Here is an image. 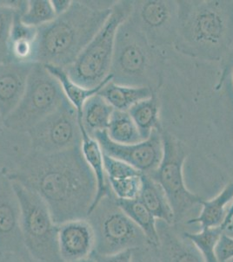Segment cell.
I'll list each match as a JSON object with an SVG mask.
<instances>
[{
    "instance_id": "d4e9b609",
    "label": "cell",
    "mask_w": 233,
    "mask_h": 262,
    "mask_svg": "<svg viewBox=\"0 0 233 262\" xmlns=\"http://www.w3.org/2000/svg\"><path fill=\"white\" fill-rule=\"evenodd\" d=\"M160 247H163L165 262H204L189 239L177 238L169 232L160 236Z\"/></svg>"
},
{
    "instance_id": "e575fe53",
    "label": "cell",
    "mask_w": 233,
    "mask_h": 262,
    "mask_svg": "<svg viewBox=\"0 0 233 262\" xmlns=\"http://www.w3.org/2000/svg\"><path fill=\"white\" fill-rule=\"evenodd\" d=\"M54 12L58 16L62 15L71 8L72 1L71 0H51L50 1Z\"/></svg>"
},
{
    "instance_id": "30bf717a",
    "label": "cell",
    "mask_w": 233,
    "mask_h": 262,
    "mask_svg": "<svg viewBox=\"0 0 233 262\" xmlns=\"http://www.w3.org/2000/svg\"><path fill=\"white\" fill-rule=\"evenodd\" d=\"M33 151L54 154L81 147L82 136L76 108L63 104L28 132Z\"/></svg>"
},
{
    "instance_id": "83f0119b",
    "label": "cell",
    "mask_w": 233,
    "mask_h": 262,
    "mask_svg": "<svg viewBox=\"0 0 233 262\" xmlns=\"http://www.w3.org/2000/svg\"><path fill=\"white\" fill-rule=\"evenodd\" d=\"M56 18L50 0L28 1L27 9L20 14L23 23L37 28L49 24Z\"/></svg>"
},
{
    "instance_id": "ffe728a7",
    "label": "cell",
    "mask_w": 233,
    "mask_h": 262,
    "mask_svg": "<svg viewBox=\"0 0 233 262\" xmlns=\"http://www.w3.org/2000/svg\"><path fill=\"white\" fill-rule=\"evenodd\" d=\"M233 200V182L228 184L221 192L210 200H202L200 214L187 221V224H199L201 229L221 227L227 212V206Z\"/></svg>"
},
{
    "instance_id": "4fadbf2b",
    "label": "cell",
    "mask_w": 233,
    "mask_h": 262,
    "mask_svg": "<svg viewBox=\"0 0 233 262\" xmlns=\"http://www.w3.org/2000/svg\"><path fill=\"white\" fill-rule=\"evenodd\" d=\"M24 251L18 199L9 177L0 176V253Z\"/></svg>"
},
{
    "instance_id": "7c38bea8",
    "label": "cell",
    "mask_w": 233,
    "mask_h": 262,
    "mask_svg": "<svg viewBox=\"0 0 233 262\" xmlns=\"http://www.w3.org/2000/svg\"><path fill=\"white\" fill-rule=\"evenodd\" d=\"M161 128L153 131L146 140L133 144L114 143L107 136V131L97 132L92 137L98 142L105 154L130 164L143 174L151 175L162 159Z\"/></svg>"
},
{
    "instance_id": "4dcf8cb0",
    "label": "cell",
    "mask_w": 233,
    "mask_h": 262,
    "mask_svg": "<svg viewBox=\"0 0 233 262\" xmlns=\"http://www.w3.org/2000/svg\"><path fill=\"white\" fill-rule=\"evenodd\" d=\"M215 252L219 262H228L233 259V237L224 232L216 246Z\"/></svg>"
},
{
    "instance_id": "7a4b0ae2",
    "label": "cell",
    "mask_w": 233,
    "mask_h": 262,
    "mask_svg": "<svg viewBox=\"0 0 233 262\" xmlns=\"http://www.w3.org/2000/svg\"><path fill=\"white\" fill-rule=\"evenodd\" d=\"M174 48L187 56L207 61L227 57L233 43V1H177Z\"/></svg>"
},
{
    "instance_id": "4316f807",
    "label": "cell",
    "mask_w": 233,
    "mask_h": 262,
    "mask_svg": "<svg viewBox=\"0 0 233 262\" xmlns=\"http://www.w3.org/2000/svg\"><path fill=\"white\" fill-rule=\"evenodd\" d=\"M224 233L221 227L201 229L197 233L185 232L184 237L189 239L198 249L204 262H219L216 256V246Z\"/></svg>"
},
{
    "instance_id": "5bb4252c",
    "label": "cell",
    "mask_w": 233,
    "mask_h": 262,
    "mask_svg": "<svg viewBox=\"0 0 233 262\" xmlns=\"http://www.w3.org/2000/svg\"><path fill=\"white\" fill-rule=\"evenodd\" d=\"M95 232L87 219L58 225V247L61 262H80L91 257L95 249Z\"/></svg>"
},
{
    "instance_id": "9a60e30c",
    "label": "cell",
    "mask_w": 233,
    "mask_h": 262,
    "mask_svg": "<svg viewBox=\"0 0 233 262\" xmlns=\"http://www.w3.org/2000/svg\"><path fill=\"white\" fill-rule=\"evenodd\" d=\"M34 63L0 64V116L2 120L18 107L27 89Z\"/></svg>"
},
{
    "instance_id": "484cf974",
    "label": "cell",
    "mask_w": 233,
    "mask_h": 262,
    "mask_svg": "<svg viewBox=\"0 0 233 262\" xmlns=\"http://www.w3.org/2000/svg\"><path fill=\"white\" fill-rule=\"evenodd\" d=\"M107 133L112 142L120 144H133L144 141L130 114L125 111L114 110Z\"/></svg>"
},
{
    "instance_id": "2e32d148",
    "label": "cell",
    "mask_w": 233,
    "mask_h": 262,
    "mask_svg": "<svg viewBox=\"0 0 233 262\" xmlns=\"http://www.w3.org/2000/svg\"><path fill=\"white\" fill-rule=\"evenodd\" d=\"M20 14V12L15 13L10 33L8 42L10 62L36 63L39 28L23 23Z\"/></svg>"
},
{
    "instance_id": "ba28073f",
    "label": "cell",
    "mask_w": 233,
    "mask_h": 262,
    "mask_svg": "<svg viewBox=\"0 0 233 262\" xmlns=\"http://www.w3.org/2000/svg\"><path fill=\"white\" fill-rule=\"evenodd\" d=\"M95 232L93 253L110 254L148 245L141 230L124 213L116 200L105 198L87 217Z\"/></svg>"
},
{
    "instance_id": "8d00e7d4",
    "label": "cell",
    "mask_w": 233,
    "mask_h": 262,
    "mask_svg": "<svg viewBox=\"0 0 233 262\" xmlns=\"http://www.w3.org/2000/svg\"><path fill=\"white\" fill-rule=\"evenodd\" d=\"M233 217V200L231 204L230 205V207L228 208L227 212H226V216L224 219V223L222 224V229L225 230V228L228 227V225L230 223V221L232 220Z\"/></svg>"
},
{
    "instance_id": "8992f818",
    "label": "cell",
    "mask_w": 233,
    "mask_h": 262,
    "mask_svg": "<svg viewBox=\"0 0 233 262\" xmlns=\"http://www.w3.org/2000/svg\"><path fill=\"white\" fill-rule=\"evenodd\" d=\"M133 10V1H118L100 30L70 67L69 76L80 86L93 89L110 76L116 34Z\"/></svg>"
},
{
    "instance_id": "8fae6325",
    "label": "cell",
    "mask_w": 233,
    "mask_h": 262,
    "mask_svg": "<svg viewBox=\"0 0 233 262\" xmlns=\"http://www.w3.org/2000/svg\"><path fill=\"white\" fill-rule=\"evenodd\" d=\"M177 1L145 0L133 1L131 20L154 48L174 45L177 34Z\"/></svg>"
},
{
    "instance_id": "6da1fadb",
    "label": "cell",
    "mask_w": 233,
    "mask_h": 262,
    "mask_svg": "<svg viewBox=\"0 0 233 262\" xmlns=\"http://www.w3.org/2000/svg\"><path fill=\"white\" fill-rule=\"evenodd\" d=\"M8 177L39 194L57 225L87 219L97 192L96 179L81 147L54 154L33 151Z\"/></svg>"
},
{
    "instance_id": "836d02e7",
    "label": "cell",
    "mask_w": 233,
    "mask_h": 262,
    "mask_svg": "<svg viewBox=\"0 0 233 262\" xmlns=\"http://www.w3.org/2000/svg\"><path fill=\"white\" fill-rule=\"evenodd\" d=\"M34 260L30 256L29 253L24 252L19 253H0V262H32Z\"/></svg>"
},
{
    "instance_id": "52a82bcc",
    "label": "cell",
    "mask_w": 233,
    "mask_h": 262,
    "mask_svg": "<svg viewBox=\"0 0 233 262\" xmlns=\"http://www.w3.org/2000/svg\"><path fill=\"white\" fill-rule=\"evenodd\" d=\"M66 100L61 86L41 63H34L18 107L4 120L6 128L29 132Z\"/></svg>"
},
{
    "instance_id": "d590c367",
    "label": "cell",
    "mask_w": 233,
    "mask_h": 262,
    "mask_svg": "<svg viewBox=\"0 0 233 262\" xmlns=\"http://www.w3.org/2000/svg\"><path fill=\"white\" fill-rule=\"evenodd\" d=\"M224 71H223V76H222L221 79H220V81H219V86L217 89H220V86H222V84L224 82V79L227 74H230V72L232 71L233 69V43L232 46H231V48H230V53L228 54L227 57L224 59Z\"/></svg>"
},
{
    "instance_id": "60d3db41",
    "label": "cell",
    "mask_w": 233,
    "mask_h": 262,
    "mask_svg": "<svg viewBox=\"0 0 233 262\" xmlns=\"http://www.w3.org/2000/svg\"><path fill=\"white\" fill-rule=\"evenodd\" d=\"M1 121L3 122V120H2V118H1V116H0V122H1Z\"/></svg>"
},
{
    "instance_id": "7402d4cb",
    "label": "cell",
    "mask_w": 233,
    "mask_h": 262,
    "mask_svg": "<svg viewBox=\"0 0 233 262\" xmlns=\"http://www.w3.org/2000/svg\"><path fill=\"white\" fill-rule=\"evenodd\" d=\"M44 66L48 71L50 72V74L58 80L61 86L65 98L67 99V101L76 108V111L80 116H82L83 107L86 101L89 98H91L92 96L97 95V93L100 91L101 89L107 82H109L112 80V75H110L109 77L107 78V80L99 86L93 88V89H87V88L80 86V84H77L73 80H71V77L69 76L67 72L65 71V69L59 68V67H54V66Z\"/></svg>"
},
{
    "instance_id": "1f68e13d",
    "label": "cell",
    "mask_w": 233,
    "mask_h": 262,
    "mask_svg": "<svg viewBox=\"0 0 233 262\" xmlns=\"http://www.w3.org/2000/svg\"><path fill=\"white\" fill-rule=\"evenodd\" d=\"M133 250L126 249L110 254L92 253L91 257L95 262H133Z\"/></svg>"
},
{
    "instance_id": "603a6c76",
    "label": "cell",
    "mask_w": 233,
    "mask_h": 262,
    "mask_svg": "<svg viewBox=\"0 0 233 262\" xmlns=\"http://www.w3.org/2000/svg\"><path fill=\"white\" fill-rule=\"evenodd\" d=\"M114 108L102 96L97 95L86 101L83 107L82 122L87 133L93 137L101 131H107Z\"/></svg>"
},
{
    "instance_id": "3957f363",
    "label": "cell",
    "mask_w": 233,
    "mask_h": 262,
    "mask_svg": "<svg viewBox=\"0 0 233 262\" xmlns=\"http://www.w3.org/2000/svg\"><path fill=\"white\" fill-rule=\"evenodd\" d=\"M115 3L72 1L67 12L39 27L36 63L67 69L107 22Z\"/></svg>"
},
{
    "instance_id": "e0dca14e",
    "label": "cell",
    "mask_w": 233,
    "mask_h": 262,
    "mask_svg": "<svg viewBox=\"0 0 233 262\" xmlns=\"http://www.w3.org/2000/svg\"><path fill=\"white\" fill-rule=\"evenodd\" d=\"M79 123H80V131L82 136L81 151H82L83 157L85 158L86 164H88L90 169L92 170L97 182V192H96L94 201L92 203V206L89 211V216L105 198L109 196L110 187L107 182V174H106L105 164H103V150L94 137H92L87 133V131L83 125L82 116L80 115H79Z\"/></svg>"
},
{
    "instance_id": "ac0fdd59",
    "label": "cell",
    "mask_w": 233,
    "mask_h": 262,
    "mask_svg": "<svg viewBox=\"0 0 233 262\" xmlns=\"http://www.w3.org/2000/svg\"><path fill=\"white\" fill-rule=\"evenodd\" d=\"M139 199L156 220L163 221L169 226L174 225L176 222L174 212L165 191L159 183L146 174L142 176V187Z\"/></svg>"
},
{
    "instance_id": "f546056e",
    "label": "cell",
    "mask_w": 233,
    "mask_h": 262,
    "mask_svg": "<svg viewBox=\"0 0 233 262\" xmlns=\"http://www.w3.org/2000/svg\"><path fill=\"white\" fill-rule=\"evenodd\" d=\"M16 12L0 5V64L10 62L8 42Z\"/></svg>"
},
{
    "instance_id": "9c48e42d",
    "label": "cell",
    "mask_w": 233,
    "mask_h": 262,
    "mask_svg": "<svg viewBox=\"0 0 233 262\" xmlns=\"http://www.w3.org/2000/svg\"><path fill=\"white\" fill-rule=\"evenodd\" d=\"M163 156L160 165L151 176L160 184L174 212L176 222L203 199L186 187L183 168L187 153L183 143L173 135L161 128Z\"/></svg>"
},
{
    "instance_id": "277c9868",
    "label": "cell",
    "mask_w": 233,
    "mask_h": 262,
    "mask_svg": "<svg viewBox=\"0 0 233 262\" xmlns=\"http://www.w3.org/2000/svg\"><path fill=\"white\" fill-rule=\"evenodd\" d=\"M160 50L131 20H124L116 34L110 75L114 83L150 86L156 91L161 82Z\"/></svg>"
},
{
    "instance_id": "d6a6232c",
    "label": "cell",
    "mask_w": 233,
    "mask_h": 262,
    "mask_svg": "<svg viewBox=\"0 0 233 262\" xmlns=\"http://www.w3.org/2000/svg\"><path fill=\"white\" fill-rule=\"evenodd\" d=\"M133 262H162L160 257H157L151 251L145 249V247H139L133 250Z\"/></svg>"
},
{
    "instance_id": "f35d334b",
    "label": "cell",
    "mask_w": 233,
    "mask_h": 262,
    "mask_svg": "<svg viewBox=\"0 0 233 262\" xmlns=\"http://www.w3.org/2000/svg\"><path fill=\"white\" fill-rule=\"evenodd\" d=\"M80 262H95V260L92 259V257H89L87 259H83V260Z\"/></svg>"
},
{
    "instance_id": "ab89813d",
    "label": "cell",
    "mask_w": 233,
    "mask_h": 262,
    "mask_svg": "<svg viewBox=\"0 0 233 262\" xmlns=\"http://www.w3.org/2000/svg\"><path fill=\"white\" fill-rule=\"evenodd\" d=\"M231 78H232V81H233V69H232V71H231Z\"/></svg>"
},
{
    "instance_id": "f1b7e54d",
    "label": "cell",
    "mask_w": 233,
    "mask_h": 262,
    "mask_svg": "<svg viewBox=\"0 0 233 262\" xmlns=\"http://www.w3.org/2000/svg\"><path fill=\"white\" fill-rule=\"evenodd\" d=\"M142 175L108 180V185L115 199L132 200L138 199L142 187Z\"/></svg>"
},
{
    "instance_id": "74e56055",
    "label": "cell",
    "mask_w": 233,
    "mask_h": 262,
    "mask_svg": "<svg viewBox=\"0 0 233 262\" xmlns=\"http://www.w3.org/2000/svg\"><path fill=\"white\" fill-rule=\"evenodd\" d=\"M224 233H226L227 235L233 237V217L231 221H230V223L228 225V227L224 230Z\"/></svg>"
},
{
    "instance_id": "44dd1931",
    "label": "cell",
    "mask_w": 233,
    "mask_h": 262,
    "mask_svg": "<svg viewBox=\"0 0 233 262\" xmlns=\"http://www.w3.org/2000/svg\"><path fill=\"white\" fill-rule=\"evenodd\" d=\"M115 200L119 208L130 217L145 234L148 245L154 248L160 247V232L157 228V220L141 202V200L139 198L132 200H119L117 199Z\"/></svg>"
},
{
    "instance_id": "5b68a950",
    "label": "cell",
    "mask_w": 233,
    "mask_h": 262,
    "mask_svg": "<svg viewBox=\"0 0 233 262\" xmlns=\"http://www.w3.org/2000/svg\"><path fill=\"white\" fill-rule=\"evenodd\" d=\"M10 180L19 204L21 232L27 253L37 261L61 262L58 247V225L47 204L36 191L20 182Z\"/></svg>"
},
{
    "instance_id": "d6986e66",
    "label": "cell",
    "mask_w": 233,
    "mask_h": 262,
    "mask_svg": "<svg viewBox=\"0 0 233 262\" xmlns=\"http://www.w3.org/2000/svg\"><path fill=\"white\" fill-rule=\"evenodd\" d=\"M156 91L150 86H132L118 85L112 81L107 82L98 92L115 111L128 112L139 101L150 98Z\"/></svg>"
},
{
    "instance_id": "cb8c5ba5",
    "label": "cell",
    "mask_w": 233,
    "mask_h": 262,
    "mask_svg": "<svg viewBox=\"0 0 233 262\" xmlns=\"http://www.w3.org/2000/svg\"><path fill=\"white\" fill-rule=\"evenodd\" d=\"M130 114L143 140L151 137L153 131L161 128L160 122V105L156 94L150 98L139 101L131 107Z\"/></svg>"
}]
</instances>
